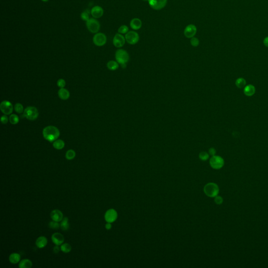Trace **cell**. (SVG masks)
I'll return each instance as SVG.
<instances>
[{
    "label": "cell",
    "mask_w": 268,
    "mask_h": 268,
    "mask_svg": "<svg viewBox=\"0 0 268 268\" xmlns=\"http://www.w3.org/2000/svg\"><path fill=\"white\" fill-rule=\"evenodd\" d=\"M1 122L3 124H6L9 121V119H8V117L6 116V115H3L1 117Z\"/></svg>",
    "instance_id": "38"
},
{
    "label": "cell",
    "mask_w": 268,
    "mask_h": 268,
    "mask_svg": "<svg viewBox=\"0 0 268 268\" xmlns=\"http://www.w3.org/2000/svg\"><path fill=\"white\" fill-rule=\"evenodd\" d=\"M214 201H215V202L216 204H218V205H221L223 202V198H222L221 196L217 195L215 197Z\"/></svg>",
    "instance_id": "37"
},
{
    "label": "cell",
    "mask_w": 268,
    "mask_h": 268,
    "mask_svg": "<svg viewBox=\"0 0 268 268\" xmlns=\"http://www.w3.org/2000/svg\"><path fill=\"white\" fill-rule=\"evenodd\" d=\"M41 1L44 2H48L49 0H41Z\"/></svg>",
    "instance_id": "43"
},
{
    "label": "cell",
    "mask_w": 268,
    "mask_h": 268,
    "mask_svg": "<svg viewBox=\"0 0 268 268\" xmlns=\"http://www.w3.org/2000/svg\"><path fill=\"white\" fill-rule=\"evenodd\" d=\"M117 216V213L115 210L114 209H110L106 212L104 217L106 222L112 223L116 220Z\"/></svg>",
    "instance_id": "13"
},
{
    "label": "cell",
    "mask_w": 268,
    "mask_h": 268,
    "mask_svg": "<svg viewBox=\"0 0 268 268\" xmlns=\"http://www.w3.org/2000/svg\"><path fill=\"white\" fill-rule=\"evenodd\" d=\"M51 240L53 243L57 246L62 245L64 242V237L61 233H55L51 236Z\"/></svg>",
    "instance_id": "15"
},
{
    "label": "cell",
    "mask_w": 268,
    "mask_h": 268,
    "mask_svg": "<svg viewBox=\"0 0 268 268\" xmlns=\"http://www.w3.org/2000/svg\"><path fill=\"white\" fill-rule=\"evenodd\" d=\"M208 152H209V154L210 155L213 156L215 155L216 153V150L214 148H210L208 150Z\"/></svg>",
    "instance_id": "39"
},
{
    "label": "cell",
    "mask_w": 268,
    "mask_h": 268,
    "mask_svg": "<svg viewBox=\"0 0 268 268\" xmlns=\"http://www.w3.org/2000/svg\"><path fill=\"white\" fill-rule=\"evenodd\" d=\"M93 41L94 44L97 46L101 47L106 43L107 38L104 33L97 32L94 36Z\"/></svg>",
    "instance_id": "9"
},
{
    "label": "cell",
    "mask_w": 268,
    "mask_h": 268,
    "mask_svg": "<svg viewBox=\"0 0 268 268\" xmlns=\"http://www.w3.org/2000/svg\"><path fill=\"white\" fill-rule=\"evenodd\" d=\"M119 64L117 61L111 60L108 61L107 64V67L109 70L112 71L116 70L119 67Z\"/></svg>",
    "instance_id": "23"
},
{
    "label": "cell",
    "mask_w": 268,
    "mask_h": 268,
    "mask_svg": "<svg viewBox=\"0 0 268 268\" xmlns=\"http://www.w3.org/2000/svg\"><path fill=\"white\" fill-rule=\"evenodd\" d=\"M48 243L47 238L45 236H41L38 237L36 241V245L38 248H44L46 246Z\"/></svg>",
    "instance_id": "19"
},
{
    "label": "cell",
    "mask_w": 268,
    "mask_h": 268,
    "mask_svg": "<svg viewBox=\"0 0 268 268\" xmlns=\"http://www.w3.org/2000/svg\"><path fill=\"white\" fill-rule=\"evenodd\" d=\"M205 194L210 198H215L219 194V187L217 184L214 183H208L204 187Z\"/></svg>",
    "instance_id": "3"
},
{
    "label": "cell",
    "mask_w": 268,
    "mask_h": 268,
    "mask_svg": "<svg viewBox=\"0 0 268 268\" xmlns=\"http://www.w3.org/2000/svg\"><path fill=\"white\" fill-rule=\"evenodd\" d=\"M168 0H149L150 7L154 10H161L166 6Z\"/></svg>",
    "instance_id": "8"
},
{
    "label": "cell",
    "mask_w": 268,
    "mask_h": 268,
    "mask_svg": "<svg viewBox=\"0 0 268 268\" xmlns=\"http://www.w3.org/2000/svg\"><path fill=\"white\" fill-rule=\"evenodd\" d=\"M263 44L265 46V47H268V37H266L264 40H263Z\"/></svg>",
    "instance_id": "42"
},
{
    "label": "cell",
    "mask_w": 268,
    "mask_h": 268,
    "mask_svg": "<svg viewBox=\"0 0 268 268\" xmlns=\"http://www.w3.org/2000/svg\"><path fill=\"white\" fill-rule=\"evenodd\" d=\"M104 14V10L101 6H94L93 7L91 10V14L94 18H99L102 17Z\"/></svg>",
    "instance_id": "14"
},
{
    "label": "cell",
    "mask_w": 268,
    "mask_h": 268,
    "mask_svg": "<svg viewBox=\"0 0 268 268\" xmlns=\"http://www.w3.org/2000/svg\"><path fill=\"white\" fill-rule=\"evenodd\" d=\"M199 158L201 160L206 161L209 158V154L206 152H201L199 154Z\"/></svg>",
    "instance_id": "34"
},
{
    "label": "cell",
    "mask_w": 268,
    "mask_h": 268,
    "mask_svg": "<svg viewBox=\"0 0 268 268\" xmlns=\"http://www.w3.org/2000/svg\"><path fill=\"white\" fill-rule=\"evenodd\" d=\"M86 25L89 32L93 34H96L100 29L99 22L94 18H90L86 22Z\"/></svg>",
    "instance_id": "4"
},
{
    "label": "cell",
    "mask_w": 268,
    "mask_h": 268,
    "mask_svg": "<svg viewBox=\"0 0 268 268\" xmlns=\"http://www.w3.org/2000/svg\"><path fill=\"white\" fill-rule=\"evenodd\" d=\"M235 84L237 87L239 89L244 88L246 85V81L243 78H239L236 80Z\"/></svg>",
    "instance_id": "26"
},
{
    "label": "cell",
    "mask_w": 268,
    "mask_h": 268,
    "mask_svg": "<svg viewBox=\"0 0 268 268\" xmlns=\"http://www.w3.org/2000/svg\"><path fill=\"white\" fill-rule=\"evenodd\" d=\"M48 226H49V227L51 228V229H58L60 227V225L59 224L58 222L53 221H50L49 223Z\"/></svg>",
    "instance_id": "32"
},
{
    "label": "cell",
    "mask_w": 268,
    "mask_h": 268,
    "mask_svg": "<svg viewBox=\"0 0 268 268\" xmlns=\"http://www.w3.org/2000/svg\"><path fill=\"white\" fill-rule=\"evenodd\" d=\"M15 111L16 112H17L18 114H20L23 113L24 111L23 106L20 103H16L14 106Z\"/></svg>",
    "instance_id": "33"
},
{
    "label": "cell",
    "mask_w": 268,
    "mask_h": 268,
    "mask_svg": "<svg viewBox=\"0 0 268 268\" xmlns=\"http://www.w3.org/2000/svg\"><path fill=\"white\" fill-rule=\"evenodd\" d=\"M50 217L53 221L57 222L61 221L62 219H64L63 214L59 210H53L50 213Z\"/></svg>",
    "instance_id": "16"
},
{
    "label": "cell",
    "mask_w": 268,
    "mask_h": 268,
    "mask_svg": "<svg viewBox=\"0 0 268 268\" xmlns=\"http://www.w3.org/2000/svg\"><path fill=\"white\" fill-rule=\"evenodd\" d=\"M105 228L108 230L111 229V228H112V225H111V223L107 222V223L105 225Z\"/></svg>",
    "instance_id": "41"
},
{
    "label": "cell",
    "mask_w": 268,
    "mask_h": 268,
    "mask_svg": "<svg viewBox=\"0 0 268 268\" xmlns=\"http://www.w3.org/2000/svg\"><path fill=\"white\" fill-rule=\"evenodd\" d=\"M115 58L117 62L121 65L122 68L126 67V64L129 60V55L128 53L122 49L117 50L115 53Z\"/></svg>",
    "instance_id": "2"
},
{
    "label": "cell",
    "mask_w": 268,
    "mask_h": 268,
    "mask_svg": "<svg viewBox=\"0 0 268 268\" xmlns=\"http://www.w3.org/2000/svg\"><path fill=\"white\" fill-rule=\"evenodd\" d=\"M1 111L5 115L11 114L13 110V106L12 103L8 101H4L0 104Z\"/></svg>",
    "instance_id": "10"
},
{
    "label": "cell",
    "mask_w": 268,
    "mask_h": 268,
    "mask_svg": "<svg viewBox=\"0 0 268 268\" xmlns=\"http://www.w3.org/2000/svg\"><path fill=\"white\" fill-rule=\"evenodd\" d=\"M64 142L61 139H57L53 143V147L57 150H61L64 148Z\"/></svg>",
    "instance_id": "24"
},
{
    "label": "cell",
    "mask_w": 268,
    "mask_h": 268,
    "mask_svg": "<svg viewBox=\"0 0 268 268\" xmlns=\"http://www.w3.org/2000/svg\"><path fill=\"white\" fill-rule=\"evenodd\" d=\"M190 43L193 47H198L200 44V41L198 38L195 37H193L192 38H191Z\"/></svg>",
    "instance_id": "35"
},
{
    "label": "cell",
    "mask_w": 268,
    "mask_h": 268,
    "mask_svg": "<svg viewBox=\"0 0 268 268\" xmlns=\"http://www.w3.org/2000/svg\"><path fill=\"white\" fill-rule=\"evenodd\" d=\"M58 96L61 99L66 100L69 98L70 93L67 89L64 88H60L58 91Z\"/></svg>",
    "instance_id": "20"
},
{
    "label": "cell",
    "mask_w": 268,
    "mask_h": 268,
    "mask_svg": "<svg viewBox=\"0 0 268 268\" xmlns=\"http://www.w3.org/2000/svg\"><path fill=\"white\" fill-rule=\"evenodd\" d=\"M128 32H129V28H128L127 26H126L125 25H122L118 29V32L120 33V34H126Z\"/></svg>",
    "instance_id": "31"
},
{
    "label": "cell",
    "mask_w": 268,
    "mask_h": 268,
    "mask_svg": "<svg viewBox=\"0 0 268 268\" xmlns=\"http://www.w3.org/2000/svg\"><path fill=\"white\" fill-rule=\"evenodd\" d=\"M9 120L13 125L17 124L19 122V117L15 114H12L9 117Z\"/></svg>",
    "instance_id": "30"
},
{
    "label": "cell",
    "mask_w": 268,
    "mask_h": 268,
    "mask_svg": "<svg viewBox=\"0 0 268 268\" xmlns=\"http://www.w3.org/2000/svg\"><path fill=\"white\" fill-rule=\"evenodd\" d=\"M126 41L130 45H135L139 41V34L134 30L129 31L125 36Z\"/></svg>",
    "instance_id": "7"
},
{
    "label": "cell",
    "mask_w": 268,
    "mask_h": 268,
    "mask_svg": "<svg viewBox=\"0 0 268 268\" xmlns=\"http://www.w3.org/2000/svg\"><path fill=\"white\" fill-rule=\"evenodd\" d=\"M76 152L72 149H70L67 151L66 154V158L68 160H72L76 157Z\"/></svg>",
    "instance_id": "29"
},
{
    "label": "cell",
    "mask_w": 268,
    "mask_h": 268,
    "mask_svg": "<svg viewBox=\"0 0 268 268\" xmlns=\"http://www.w3.org/2000/svg\"><path fill=\"white\" fill-rule=\"evenodd\" d=\"M66 83L64 79H59L57 81V85L58 87H60V88H64V87L66 86Z\"/></svg>",
    "instance_id": "36"
},
{
    "label": "cell",
    "mask_w": 268,
    "mask_h": 268,
    "mask_svg": "<svg viewBox=\"0 0 268 268\" xmlns=\"http://www.w3.org/2000/svg\"><path fill=\"white\" fill-rule=\"evenodd\" d=\"M244 93L246 96H253L256 93V88L253 85H247L244 87Z\"/></svg>",
    "instance_id": "18"
},
{
    "label": "cell",
    "mask_w": 268,
    "mask_h": 268,
    "mask_svg": "<svg viewBox=\"0 0 268 268\" xmlns=\"http://www.w3.org/2000/svg\"><path fill=\"white\" fill-rule=\"evenodd\" d=\"M210 166L214 169L219 170L223 168L224 165V160L223 158L219 156H213L210 159Z\"/></svg>",
    "instance_id": "6"
},
{
    "label": "cell",
    "mask_w": 268,
    "mask_h": 268,
    "mask_svg": "<svg viewBox=\"0 0 268 268\" xmlns=\"http://www.w3.org/2000/svg\"><path fill=\"white\" fill-rule=\"evenodd\" d=\"M125 37L121 34L117 33L114 36L113 43L116 48H121L125 44Z\"/></svg>",
    "instance_id": "12"
},
{
    "label": "cell",
    "mask_w": 268,
    "mask_h": 268,
    "mask_svg": "<svg viewBox=\"0 0 268 268\" xmlns=\"http://www.w3.org/2000/svg\"><path fill=\"white\" fill-rule=\"evenodd\" d=\"M130 26L135 30H139L142 26V22L139 18H134L130 22Z\"/></svg>",
    "instance_id": "17"
},
{
    "label": "cell",
    "mask_w": 268,
    "mask_h": 268,
    "mask_svg": "<svg viewBox=\"0 0 268 268\" xmlns=\"http://www.w3.org/2000/svg\"><path fill=\"white\" fill-rule=\"evenodd\" d=\"M60 227L62 230L64 231H66L69 229V219L68 217H64L62 219L60 223Z\"/></svg>",
    "instance_id": "25"
},
{
    "label": "cell",
    "mask_w": 268,
    "mask_h": 268,
    "mask_svg": "<svg viewBox=\"0 0 268 268\" xmlns=\"http://www.w3.org/2000/svg\"><path fill=\"white\" fill-rule=\"evenodd\" d=\"M43 135L46 140L51 143L58 139L60 136V131L55 126H48L43 129Z\"/></svg>",
    "instance_id": "1"
},
{
    "label": "cell",
    "mask_w": 268,
    "mask_h": 268,
    "mask_svg": "<svg viewBox=\"0 0 268 268\" xmlns=\"http://www.w3.org/2000/svg\"><path fill=\"white\" fill-rule=\"evenodd\" d=\"M53 251L54 252V253L55 254H58L59 251H60V248H59L58 246H57L55 247H54V248L53 249Z\"/></svg>",
    "instance_id": "40"
},
{
    "label": "cell",
    "mask_w": 268,
    "mask_h": 268,
    "mask_svg": "<svg viewBox=\"0 0 268 268\" xmlns=\"http://www.w3.org/2000/svg\"><path fill=\"white\" fill-rule=\"evenodd\" d=\"M38 110L34 106H28L24 111V116L27 120H34L38 118Z\"/></svg>",
    "instance_id": "5"
},
{
    "label": "cell",
    "mask_w": 268,
    "mask_h": 268,
    "mask_svg": "<svg viewBox=\"0 0 268 268\" xmlns=\"http://www.w3.org/2000/svg\"><path fill=\"white\" fill-rule=\"evenodd\" d=\"M20 254L18 253H12L9 256V261L12 264H16L20 260Z\"/></svg>",
    "instance_id": "21"
},
{
    "label": "cell",
    "mask_w": 268,
    "mask_h": 268,
    "mask_svg": "<svg viewBox=\"0 0 268 268\" xmlns=\"http://www.w3.org/2000/svg\"><path fill=\"white\" fill-rule=\"evenodd\" d=\"M90 13L91 11H90L88 9H86V10L84 11L83 12H82L81 14L80 15V16H81L82 20H84V21H85V22L87 21L90 18Z\"/></svg>",
    "instance_id": "28"
},
{
    "label": "cell",
    "mask_w": 268,
    "mask_h": 268,
    "mask_svg": "<svg viewBox=\"0 0 268 268\" xmlns=\"http://www.w3.org/2000/svg\"><path fill=\"white\" fill-rule=\"evenodd\" d=\"M197 32V28L194 24H189L184 30V35L187 38H192Z\"/></svg>",
    "instance_id": "11"
},
{
    "label": "cell",
    "mask_w": 268,
    "mask_h": 268,
    "mask_svg": "<svg viewBox=\"0 0 268 268\" xmlns=\"http://www.w3.org/2000/svg\"><path fill=\"white\" fill-rule=\"evenodd\" d=\"M32 262L28 259L22 260L19 263L18 267L20 268H30L32 267Z\"/></svg>",
    "instance_id": "22"
},
{
    "label": "cell",
    "mask_w": 268,
    "mask_h": 268,
    "mask_svg": "<svg viewBox=\"0 0 268 268\" xmlns=\"http://www.w3.org/2000/svg\"><path fill=\"white\" fill-rule=\"evenodd\" d=\"M143 1H145V2H146V1H148V2L149 0H143Z\"/></svg>",
    "instance_id": "44"
},
{
    "label": "cell",
    "mask_w": 268,
    "mask_h": 268,
    "mask_svg": "<svg viewBox=\"0 0 268 268\" xmlns=\"http://www.w3.org/2000/svg\"><path fill=\"white\" fill-rule=\"evenodd\" d=\"M71 249H72L71 246L68 243H64V244H62L61 247H60V250L64 253L70 252Z\"/></svg>",
    "instance_id": "27"
}]
</instances>
